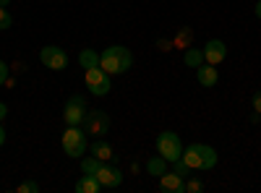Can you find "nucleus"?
Returning a JSON list of instances; mask_svg holds the SVG:
<instances>
[{
    "label": "nucleus",
    "instance_id": "f257e3e1",
    "mask_svg": "<svg viewBox=\"0 0 261 193\" xmlns=\"http://www.w3.org/2000/svg\"><path fill=\"white\" fill-rule=\"evenodd\" d=\"M130 66H134V55H130V50L123 47V45H113L99 55V68L110 76L125 73Z\"/></svg>",
    "mask_w": 261,
    "mask_h": 193
},
{
    "label": "nucleus",
    "instance_id": "20e7f679",
    "mask_svg": "<svg viewBox=\"0 0 261 193\" xmlns=\"http://www.w3.org/2000/svg\"><path fill=\"white\" fill-rule=\"evenodd\" d=\"M154 144H157V154L165 157L167 162H175V159H180V154H183V144H180L178 133H172V131H162Z\"/></svg>",
    "mask_w": 261,
    "mask_h": 193
},
{
    "label": "nucleus",
    "instance_id": "aec40b11",
    "mask_svg": "<svg viewBox=\"0 0 261 193\" xmlns=\"http://www.w3.org/2000/svg\"><path fill=\"white\" fill-rule=\"evenodd\" d=\"M11 24H13V18H11L8 8H3V6H0V32H6V29H11Z\"/></svg>",
    "mask_w": 261,
    "mask_h": 193
},
{
    "label": "nucleus",
    "instance_id": "c85d7f7f",
    "mask_svg": "<svg viewBox=\"0 0 261 193\" xmlns=\"http://www.w3.org/2000/svg\"><path fill=\"white\" fill-rule=\"evenodd\" d=\"M256 18H261V0L256 3Z\"/></svg>",
    "mask_w": 261,
    "mask_h": 193
},
{
    "label": "nucleus",
    "instance_id": "f03ea898",
    "mask_svg": "<svg viewBox=\"0 0 261 193\" xmlns=\"http://www.w3.org/2000/svg\"><path fill=\"white\" fill-rule=\"evenodd\" d=\"M180 159L191 170H212L220 157H217V152H214L212 146H206V144H191L188 149H183Z\"/></svg>",
    "mask_w": 261,
    "mask_h": 193
},
{
    "label": "nucleus",
    "instance_id": "7ed1b4c3",
    "mask_svg": "<svg viewBox=\"0 0 261 193\" xmlns=\"http://www.w3.org/2000/svg\"><path fill=\"white\" fill-rule=\"evenodd\" d=\"M60 144H63V152L68 157H84L86 146H89V141H86V131H81L79 125H68V128H65Z\"/></svg>",
    "mask_w": 261,
    "mask_h": 193
},
{
    "label": "nucleus",
    "instance_id": "bb28decb",
    "mask_svg": "<svg viewBox=\"0 0 261 193\" xmlns=\"http://www.w3.org/2000/svg\"><path fill=\"white\" fill-rule=\"evenodd\" d=\"M8 115V107H6V102H0V120H3Z\"/></svg>",
    "mask_w": 261,
    "mask_h": 193
},
{
    "label": "nucleus",
    "instance_id": "2eb2a0df",
    "mask_svg": "<svg viewBox=\"0 0 261 193\" xmlns=\"http://www.w3.org/2000/svg\"><path fill=\"white\" fill-rule=\"evenodd\" d=\"M99 190H102V185H99V180L94 175H84L76 183V193H99Z\"/></svg>",
    "mask_w": 261,
    "mask_h": 193
},
{
    "label": "nucleus",
    "instance_id": "9b49d317",
    "mask_svg": "<svg viewBox=\"0 0 261 193\" xmlns=\"http://www.w3.org/2000/svg\"><path fill=\"white\" fill-rule=\"evenodd\" d=\"M160 188L167 190V193H183L186 190V180H183V175L170 173V170H167L165 175H160Z\"/></svg>",
    "mask_w": 261,
    "mask_h": 193
},
{
    "label": "nucleus",
    "instance_id": "ddd939ff",
    "mask_svg": "<svg viewBox=\"0 0 261 193\" xmlns=\"http://www.w3.org/2000/svg\"><path fill=\"white\" fill-rule=\"evenodd\" d=\"M89 154H94L97 159H102V162H110L115 154H113V146L107 144V141H102V139H97L92 146H89Z\"/></svg>",
    "mask_w": 261,
    "mask_h": 193
},
{
    "label": "nucleus",
    "instance_id": "6e6552de",
    "mask_svg": "<svg viewBox=\"0 0 261 193\" xmlns=\"http://www.w3.org/2000/svg\"><path fill=\"white\" fill-rule=\"evenodd\" d=\"M39 60L45 63L50 71H63L65 66H68V55H65V50H60L58 45L42 47V50H39Z\"/></svg>",
    "mask_w": 261,
    "mask_h": 193
},
{
    "label": "nucleus",
    "instance_id": "f8f14e48",
    "mask_svg": "<svg viewBox=\"0 0 261 193\" xmlns=\"http://www.w3.org/2000/svg\"><path fill=\"white\" fill-rule=\"evenodd\" d=\"M196 78H199L201 87H214V84L220 81V73H217V66H209V63H204V66L196 68Z\"/></svg>",
    "mask_w": 261,
    "mask_h": 193
},
{
    "label": "nucleus",
    "instance_id": "a211bd4d",
    "mask_svg": "<svg viewBox=\"0 0 261 193\" xmlns=\"http://www.w3.org/2000/svg\"><path fill=\"white\" fill-rule=\"evenodd\" d=\"M79 63H81V68H84V71L97 68V66H99V52H94V50H81Z\"/></svg>",
    "mask_w": 261,
    "mask_h": 193
},
{
    "label": "nucleus",
    "instance_id": "6ab92c4d",
    "mask_svg": "<svg viewBox=\"0 0 261 193\" xmlns=\"http://www.w3.org/2000/svg\"><path fill=\"white\" fill-rule=\"evenodd\" d=\"M99 167H102V159H97L94 154H89V157L81 159V173H84V175H97Z\"/></svg>",
    "mask_w": 261,
    "mask_h": 193
},
{
    "label": "nucleus",
    "instance_id": "dca6fc26",
    "mask_svg": "<svg viewBox=\"0 0 261 193\" xmlns=\"http://www.w3.org/2000/svg\"><path fill=\"white\" fill-rule=\"evenodd\" d=\"M146 173L149 175H154V178H160V175H165L167 173V159L165 157H151L149 162H146Z\"/></svg>",
    "mask_w": 261,
    "mask_h": 193
},
{
    "label": "nucleus",
    "instance_id": "c756f323",
    "mask_svg": "<svg viewBox=\"0 0 261 193\" xmlns=\"http://www.w3.org/2000/svg\"><path fill=\"white\" fill-rule=\"evenodd\" d=\"M8 3H11V0H0V6H3V8H8Z\"/></svg>",
    "mask_w": 261,
    "mask_h": 193
},
{
    "label": "nucleus",
    "instance_id": "9d476101",
    "mask_svg": "<svg viewBox=\"0 0 261 193\" xmlns=\"http://www.w3.org/2000/svg\"><path fill=\"white\" fill-rule=\"evenodd\" d=\"M97 180H99V185L102 188H118L120 183H123V173L118 167H110L107 162H102V167L97 170V175H94Z\"/></svg>",
    "mask_w": 261,
    "mask_h": 193
},
{
    "label": "nucleus",
    "instance_id": "0eeeda50",
    "mask_svg": "<svg viewBox=\"0 0 261 193\" xmlns=\"http://www.w3.org/2000/svg\"><path fill=\"white\" fill-rule=\"evenodd\" d=\"M86 102H84V97L81 94H73L68 102H65V110H63V118H65V123L68 125H81L84 123V118H86Z\"/></svg>",
    "mask_w": 261,
    "mask_h": 193
},
{
    "label": "nucleus",
    "instance_id": "39448f33",
    "mask_svg": "<svg viewBox=\"0 0 261 193\" xmlns=\"http://www.w3.org/2000/svg\"><path fill=\"white\" fill-rule=\"evenodd\" d=\"M84 131L89 136H97L102 139L107 131H110V115L105 110H86V118H84Z\"/></svg>",
    "mask_w": 261,
    "mask_h": 193
},
{
    "label": "nucleus",
    "instance_id": "a878e982",
    "mask_svg": "<svg viewBox=\"0 0 261 193\" xmlns=\"http://www.w3.org/2000/svg\"><path fill=\"white\" fill-rule=\"evenodd\" d=\"M251 102H253V110H256V113H258V115H261V92H256V94H253V99H251Z\"/></svg>",
    "mask_w": 261,
    "mask_h": 193
},
{
    "label": "nucleus",
    "instance_id": "393cba45",
    "mask_svg": "<svg viewBox=\"0 0 261 193\" xmlns=\"http://www.w3.org/2000/svg\"><path fill=\"white\" fill-rule=\"evenodd\" d=\"M8 73H11V71H8V66H6V63H3V60H0V84H6V78H8Z\"/></svg>",
    "mask_w": 261,
    "mask_h": 193
},
{
    "label": "nucleus",
    "instance_id": "4be33fe9",
    "mask_svg": "<svg viewBox=\"0 0 261 193\" xmlns=\"http://www.w3.org/2000/svg\"><path fill=\"white\" fill-rule=\"evenodd\" d=\"M201 190H204V183H201V180L191 178V180L186 183V193H201Z\"/></svg>",
    "mask_w": 261,
    "mask_h": 193
},
{
    "label": "nucleus",
    "instance_id": "412c9836",
    "mask_svg": "<svg viewBox=\"0 0 261 193\" xmlns=\"http://www.w3.org/2000/svg\"><path fill=\"white\" fill-rule=\"evenodd\" d=\"M172 173H178V175H183V178H186V175L191 173V167H188L183 159H175V162H172Z\"/></svg>",
    "mask_w": 261,
    "mask_h": 193
},
{
    "label": "nucleus",
    "instance_id": "1a4fd4ad",
    "mask_svg": "<svg viewBox=\"0 0 261 193\" xmlns=\"http://www.w3.org/2000/svg\"><path fill=\"white\" fill-rule=\"evenodd\" d=\"M225 58H227V45L222 39H209L204 45V63H209V66H220Z\"/></svg>",
    "mask_w": 261,
    "mask_h": 193
},
{
    "label": "nucleus",
    "instance_id": "4468645a",
    "mask_svg": "<svg viewBox=\"0 0 261 193\" xmlns=\"http://www.w3.org/2000/svg\"><path fill=\"white\" fill-rule=\"evenodd\" d=\"M183 63L188 68H199V66H204V50H196L193 45L191 47H186V52H183Z\"/></svg>",
    "mask_w": 261,
    "mask_h": 193
},
{
    "label": "nucleus",
    "instance_id": "b1692460",
    "mask_svg": "<svg viewBox=\"0 0 261 193\" xmlns=\"http://www.w3.org/2000/svg\"><path fill=\"white\" fill-rule=\"evenodd\" d=\"M157 47H160L162 52H167V50H172V39H157Z\"/></svg>",
    "mask_w": 261,
    "mask_h": 193
},
{
    "label": "nucleus",
    "instance_id": "423d86ee",
    "mask_svg": "<svg viewBox=\"0 0 261 193\" xmlns=\"http://www.w3.org/2000/svg\"><path fill=\"white\" fill-rule=\"evenodd\" d=\"M84 81H86V87H89V92H92L94 97H105L107 92H110V73H105L99 66L86 71Z\"/></svg>",
    "mask_w": 261,
    "mask_h": 193
},
{
    "label": "nucleus",
    "instance_id": "cd10ccee",
    "mask_svg": "<svg viewBox=\"0 0 261 193\" xmlns=\"http://www.w3.org/2000/svg\"><path fill=\"white\" fill-rule=\"evenodd\" d=\"M6 144V131H3V125H0V146Z\"/></svg>",
    "mask_w": 261,
    "mask_h": 193
},
{
    "label": "nucleus",
    "instance_id": "5701e85b",
    "mask_svg": "<svg viewBox=\"0 0 261 193\" xmlns=\"http://www.w3.org/2000/svg\"><path fill=\"white\" fill-rule=\"evenodd\" d=\"M18 190H21V193H39V185H37L34 180H24V183L18 185Z\"/></svg>",
    "mask_w": 261,
    "mask_h": 193
},
{
    "label": "nucleus",
    "instance_id": "f3484780",
    "mask_svg": "<svg viewBox=\"0 0 261 193\" xmlns=\"http://www.w3.org/2000/svg\"><path fill=\"white\" fill-rule=\"evenodd\" d=\"M191 45H193V32H191L188 26L178 29V34L172 37V47H180V50H186V47H191Z\"/></svg>",
    "mask_w": 261,
    "mask_h": 193
}]
</instances>
